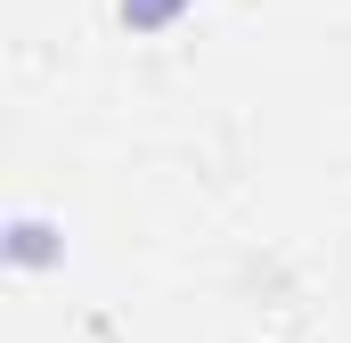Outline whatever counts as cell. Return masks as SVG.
<instances>
[{
	"mask_svg": "<svg viewBox=\"0 0 351 343\" xmlns=\"http://www.w3.org/2000/svg\"><path fill=\"white\" fill-rule=\"evenodd\" d=\"M188 0H123V25H139V33H156V25H172Z\"/></svg>",
	"mask_w": 351,
	"mask_h": 343,
	"instance_id": "1",
	"label": "cell"
}]
</instances>
